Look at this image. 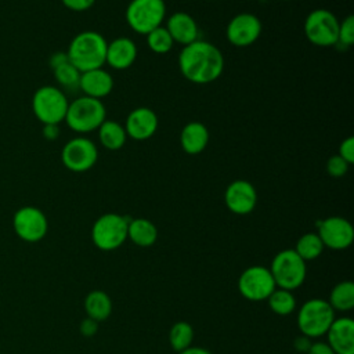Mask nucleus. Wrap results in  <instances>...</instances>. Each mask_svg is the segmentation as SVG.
Here are the masks:
<instances>
[{"label":"nucleus","instance_id":"obj_39","mask_svg":"<svg viewBox=\"0 0 354 354\" xmlns=\"http://www.w3.org/2000/svg\"><path fill=\"white\" fill-rule=\"evenodd\" d=\"M311 344H310V337H307V336H300V337H297L296 340H295V347L299 350V351H304V353H307V350H308V347H310Z\"/></svg>","mask_w":354,"mask_h":354},{"label":"nucleus","instance_id":"obj_4","mask_svg":"<svg viewBox=\"0 0 354 354\" xmlns=\"http://www.w3.org/2000/svg\"><path fill=\"white\" fill-rule=\"evenodd\" d=\"M268 270L272 275L275 286L290 292L301 286L307 274L306 261L293 249L278 252L274 256Z\"/></svg>","mask_w":354,"mask_h":354},{"label":"nucleus","instance_id":"obj_2","mask_svg":"<svg viewBox=\"0 0 354 354\" xmlns=\"http://www.w3.org/2000/svg\"><path fill=\"white\" fill-rule=\"evenodd\" d=\"M108 41L94 30L77 33L69 43L66 55L69 62L80 72L102 68L105 64Z\"/></svg>","mask_w":354,"mask_h":354},{"label":"nucleus","instance_id":"obj_13","mask_svg":"<svg viewBox=\"0 0 354 354\" xmlns=\"http://www.w3.org/2000/svg\"><path fill=\"white\" fill-rule=\"evenodd\" d=\"M318 236L324 246L333 250L347 249L354 239V228L351 223L343 217L332 216L318 224Z\"/></svg>","mask_w":354,"mask_h":354},{"label":"nucleus","instance_id":"obj_33","mask_svg":"<svg viewBox=\"0 0 354 354\" xmlns=\"http://www.w3.org/2000/svg\"><path fill=\"white\" fill-rule=\"evenodd\" d=\"M340 158H343L348 165L354 162V137L348 136L344 138L339 145V153Z\"/></svg>","mask_w":354,"mask_h":354},{"label":"nucleus","instance_id":"obj_31","mask_svg":"<svg viewBox=\"0 0 354 354\" xmlns=\"http://www.w3.org/2000/svg\"><path fill=\"white\" fill-rule=\"evenodd\" d=\"M343 47H350L354 44V17L350 14L342 22H339L337 43Z\"/></svg>","mask_w":354,"mask_h":354},{"label":"nucleus","instance_id":"obj_10","mask_svg":"<svg viewBox=\"0 0 354 354\" xmlns=\"http://www.w3.org/2000/svg\"><path fill=\"white\" fill-rule=\"evenodd\" d=\"M275 288L270 270L263 266H250L238 278L239 293L250 301L267 300Z\"/></svg>","mask_w":354,"mask_h":354},{"label":"nucleus","instance_id":"obj_14","mask_svg":"<svg viewBox=\"0 0 354 354\" xmlns=\"http://www.w3.org/2000/svg\"><path fill=\"white\" fill-rule=\"evenodd\" d=\"M261 33V22L257 15L250 12H241L232 17L225 29L227 40L236 47H246L253 44Z\"/></svg>","mask_w":354,"mask_h":354},{"label":"nucleus","instance_id":"obj_12","mask_svg":"<svg viewBox=\"0 0 354 354\" xmlns=\"http://www.w3.org/2000/svg\"><path fill=\"white\" fill-rule=\"evenodd\" d=\"M15 234L26 242H37L44 238L48 230L46 214L35 206H24L18 209L12 217Z\"/></svg>","mask_w":354,"mask_h":354},{"label":"nucleus","instance_id":"obj_7","mask_svg":"<svg viewBox=\"0 0 354 354\" xmlns=\"http://www.w3.org/2000/svg\"><path fill=\"white\" fill-rule=\"evenodd\" d=\"M129 218L118 213L100 216L91 227L93 243L105 252L115 250L127 239Z\"/></svg>","mask_w":354,"mask_h":354},{"label":"nucleus","instance_id":"obj_23","mask_svg":"<svg viewBox=\"0 0 354 354\" xmlns=\"http://www.w3.org/2000/svg\"><path fill=\"white\" fill-rule=\"evenodd\" d=\"M97 130H98V138L101 145L109 151L120 149L127 140L124 126H122L115 120L105 119Z\"/></svg>","mask_w":354,"mask_h":354},{"label":"nucleus","instance_id":"obj_29","mask_svg":"<svg viewBox=\"0 0 354 354\" xmlns=\"http://www.w3.org/2000/svg\"><path fill=\"white\" fill-rule=\"evenodd\" d=\"M147 44L155 54H166L171 50L174 41L165 26H158L147 33Z\"/></svg>","mask_w":354,"mask_h":354},{"label":"nucleus","instance_id":"obj_36","mask_svg":"<svg viewBox=\"0 0 354 354\" xmlns=\"http://www.w3.org/2000/svg\"><path fill=\"white\" fill-rule=\"evenodd\" d=\"M306 354H335V351L330 348V346L325 342H317L313 343Z\"/></svg>","mask_w":354,"mask_h":354},{"label":"nucleus","instance_id":"obj_30","mask_svg":"<svg viewBox=\"0 0 354 354\" xmlns=\"http://www.w3.org/2000/svg\"><path fill=\"white\" fill-rule=\"evenodd\" d=\"M53 71H54V77L59 83V86L68 90L79 88V80H80L82 72L77 68H75L69 61L54 68Z\"/></svg>","mask_w":354,"mask_h":354},{"label":"nucleus","instance_id":"obj_26","mask_svg":"<svg viewBox=\"0 0 354 354\" xmlns=\"http://www.w3.org/2000/svg\"><path fill=\"white\" fill-rule=\"evenodd\" d=\"M324 243L321 241V238L318 236L317 232H307L304 235H301L295 246V252L304 260H314L318 256H321L322 250H324Z\"/></svg>","mask_w":354,"mask_h":354},{"label":"nucleus","instance_id":"obj_34","mask_svg":"<svg viewBox=\"0 0 354 354\" xmlns=\"http://www.w3.org/2000/svg\"><path fill=\"white\" fill-rule=\"evenodd\" d=\"M95 0H62V4L72 11H86L93 7Z\"/></svg>","mask_w":354,"mask_h":354},{"label":"nucleus","instance_id":"obj_32","mask_svg":"<svg viewBox=\"0 0 354 354\" xmlns=\"http://www.w3.org/2000/svg\"><path fill=\"white\" fill-rule=\"evenodd\" d=\"M348 166L350 165L343 158H340L339 155H333L326 162V171L332 177H342L347 173Z\"/></svg>","mask_w":354,"mask_h":354},{"label":"nucleus","instance_id":"obj_17","mask_svg":"<svg viewBox=\"0 0 354 354\" xmlns=\"http://www.w3.org/2000/svg\"><path fill=\"white\" fill-rule=\"evenodd\" d=\"M325 335L335 354H354V321L351 318H335Z\"/></svg>","mask_w":354,"mask_h":354},{"label":"nucleus","instance_id":"obj_22","mask_svg":"<svg viewBox=\"0 0 354 354\" xmlns=\"http://www.w3.org/2000/svg\"><path fill=\"white\" fill-rule=\"evenodd\" d=\"M127 238L137 246L148 248L156 242L158 228L148 218H133L129 220Z\"/></svg>","mask_w":354,"mask_h":354},{"label":"nucleus","instance_id":"obj_19","mask_svg":"<svg viewBox=\"0 0 354 354\" xmlns=\"http://www.w3.org/2000/svg\"><path fill=\"white\" fill-rule=\"evenodd\" d=\"M137 58L136 43L126 36L116 37L106 46L105 64L113 69H127Z\"/></svg>","mask_w":354,"mask_h":354},{"label":"nucleus","instance_id":"obj_1","mask_svg":"<svg viewBox=\"0 0 354 354\" xmlns=\"http://www.w3.org/2000/svg\"><path fill=\"white\" fill-rule=\"evenodd\" d=\"M181 75L196 84H207L218 79L224 71V57L212 43L195 40L183 47L178 55Z\"/></svg>","mask_w":354,"mask_h":354},{"label":"nucleus","instance_id":"obj_20","mask_svg":"<svg viewBox=\"0 0 354 354\" xmlns=\"http://www.w3.org/2000/svg\"><path fill=\"white\" fill-rule=\"evenodd\" d=\"M79 88L84 93V95L101 100L112 91L113 77L102 68L86 71L80 73Z\"/></svg>","mask_w":354,"mask_h":354},{"label":"nucleus","instance_id":"obj_3","mask_svg":"<svg viewBox=\"0 0 354 354\" xmlns=\"http://www.w3.org/2000/svg\"><path fill=\"white\" fill-rule=\"evenodd\" d=\"M106 119V109L101 100L87 95L77 97L68 105L65 122L76 133H90L97 130Z\"/></svg>","mask_w":354,"mask_h":354},{"label":"nucleus","instance_id":"obj_25","mask_svg":"<svg viewBox=\"0 0 354 354\" xmlns=\"http://www.w3.org/2000/svg\"><path fill=\"white\" fill-rule=\"evenodd\" d=\"M328 303L336 311H350L354 307V283L351 281H342L335 285Z\"/></svg>","mask_w":354,"mask_h":354},{"label":"nucleus","instance_id":"obj_15","mask_svg":"<svg viewBox=\"0 0 354 354\" xmlns=\"http://www.w3.org/2000/svg\"><path fill=\"white\" fill-rule=\"evenodd\" d=\"M224 202L230 212L241 216L248 214L257 203L256 188L248 180H235L227 187Z\"/></svg>","mask_w":354,"mask_h":354},{"label":"nucleus","instance_id":"obj_38","mask_svg":"<svg viewBox=\"0 0 354 354\" xmlns=\"http://www.w3.org/2000/svg\"><path fill=\"white\" fill-rule=\"evenodd\" d=\"M66 61H69V59H68L66 53H61V51H58V53H55V54H53V55L50 57V66L54 69V68H57V66L62 65V64H64V62H66Z\"/></svg>","mask_w":354,"mask_h":354},{"label":"nucleus","instance_id":"obj_21","mask_svg":"<svg viewBox=\"0 0 354 354\" xmlns=\"http://www.w3.org/2000/svg\"><path fill=\"white\" fill-rule=\"evenodd\" d=\"M180 144L185 153L198 155L209 144V130L201 122L187 123L180 134Z\"/></svg>","mask_w":354,"mask_h":354},{"label":"nucleus","instance_id":"obj_18","mask_svg":"<svg viewBox=\"0 0 354 354\" xmlns=\"http://www.w3.org/2000/svg\"><path fill=\"white\" fill-rule=\"evenodd\" d=\"M165 28L170 33L173 41L183 46H187L199 37V28L196 21L184 11L171 14L166 21Z\"/></svg>","mask_w":354,"mask_h":354},{"label":"nucleus","instance_id":"obj_35","mask_svg":"<svg viewBox=\"0 0 354 354\" xmlns=\"http://www.w3.org/2000/svg\"><path fill=\"white\" fill-rule=\"evenodd\" d=\"M97 329H98V322L94 321V319H91V318H88V317H87L86 319H83L82 324H80V332H82V335H84V336H93V335H95Z\"/></svg>","mask_w":354,"mask_h":354},{"label":"nucleus","instance_id":"obj_28","mask_svg":"<svg viewBox=\"0 0 354 354\" xmlns=\"http://www.w3.org/2000/svg\"><path fill=\"white\" fill-rule=\"evenodd\" d=\"M194 339V329L185 321L176 322L169 332V342L174 351H183L188 348Z\"/></svg>","mask_w":354,"mask_h":354},{"label":"nucleus","instance_id":"obj_41","mask_svg":"<svg viewBox=\"0 0 354 354\" xmlns=\"http://www.w3.org/2000/svg\"><path fill=\"white\" fill-rule=\"evenodd\" d=\"M282 1H292V0H282Z\"/></svg>","mask_w":354,"mask_h":354},{"label":"nucleus","instance_id":"obj_8","mask_svg":"<svg viewBox=\"0 0 354 354\" xmlns=\"http://www.w3.org/2000/svg\"><path fill=\"white\" fill-rule=\"evenodd\" d=\"M165 17V0H131L126 7V22L140 35H147L162 26Z\"/></svg>","mask_w":354,"mask_h":354},{"label":"nucleus","instance_id":"obj_5","mask_svg":"<svg viewBox=\"0 0 354 354\" xmlns=\"http://www.w3.org/2000/svg\"><path fill=\"white\" fill-rule=\"evenodd\" d=\"M69 101L55 86L39 87L32 98V111L43 124H59L65 120Z\"/></svg>","mask_w":354,"mask_h":354},{"label":"nucleus","instance_id":"obj_24","mask_svg":"<svg viewBox=\"0 0 354 354\" xmlns=\"http://www.w3.org/2000/svg\"><path fill=\"white\" fill-rule=\"evenodd\" d=\"M84 311L88 318L101 322L112 313V301L102 290H93L84 299Z\"/></svg>","mask_w":354,"mask_h":354},{"label":"nucleus","instance_id":"obj_16","mask_svg":"<svg viewBox=\"0 0 354 354\" xmlns=\"http://www.w3.org/2000/svg\"><path fill=\"white\" fill-rule=\"evenodd\" d=\"M158 129L156 113L147 106H138L133 109L124 123V130L127 137L136 141H144L151 138Z\"/></svg>","mask_w":354,"mask_h":354},{"label":"nucleus","instance_id":"obj_6","mask_svg":"<svg viewBox=\"0 0 354 354\" xmlns=\"http://www.w3.org/2000/svg\"><path fill=\"white\" fill-rule=\"evenodd\" d=\"M335 319V310L326 300L310 299L299 310L297 326L307 337L325 335Z\"/></svg>","mask_w":354,"mask_h":354},{"label":"nucleus","instance_id":"obj_11","mask_svg":"<svg viewBox=\"0 0 354 354\" xmlns=\"http://www.w3.org/2000/svg\"><path fill=\"white\" fill-rule=\"evenodd\" d=\"M97 159V145L86 137H75L69 140L61 151V160L64 166L75 173L90 170L95 165Z\"/></svg>","mask_w":354,"mask_h":354},{"label":"nucleus","instance_id":"obj_9","mask_svg":"<svg viewBox=\"0 0 354 354\" xmlns=\"http://www.w3.org/2000/svg\"><path fill=\"white\" fill-rule=\"evenodd\" d=\"M337 33L339 21L333 12L317 8L306 17L304 35L310 43L319 47L336 46Z\"/></svg>","mask_w":354,"mask_h":354},{"label":"nucleus","instance_id":"obj_37","mask_svg":"<svg viewBox=\"0 0 354 354\" xmlns=\"http://www.w3.org/2000/svg\"><path fill=\"white\" fill-rule=\"evenodd\" d=\"M43 136L46 140H55L59 136V127L58 124H43Z\"/></svg>","mask_w":354,"mask_h":354},{"label":"nucleus","instance_id":"obj_27","mask_svg":"<svg viewBox=\"0 0 354 354\" xmlns=\"http://www.w3.org/2000/svg\"><path fill=\"white\" fill-rule=\"evenodd\" d=\"M272 313L278 315H288L296 308V299L290 290L275 288L267 299Z\"/></svg>","mask_w":354,"mask_h":354},{"label":"nucleus","instance_id":"obj_40","mask_svg":"<svg viewBox=\"0 0 354 354\" xmlns=\"http://www.w3.org/2000/svg\"><path fill=\"white\" fill-rule=\"evenodd\" d=\"M178 354H212V353L209 350L203 348V347H192V346H189L188 348L180 351Z\"/></svg>","mask_w":354,"mask_h":354}]
</instances>
